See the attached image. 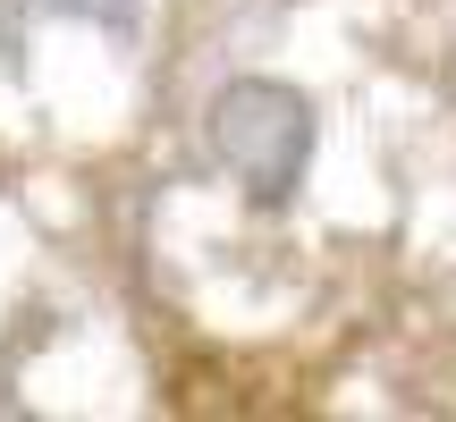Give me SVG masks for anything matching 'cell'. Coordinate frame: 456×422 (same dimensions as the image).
I'll return each instance as SVG.
<instances>
[{"label": "cell", "mask_w": 456, "mask_h": 422, "mask_svg": "<svg viewBox=\"0 0 456 422\" xmlns=\"http://www.w3.org/2000/svg\"><path fill=\"white\" fill-rule=\"evenodd\" d=\"M203 144H212L220 178L254 211H288L313 178L322 118L288 77H228L212 93V110H203Z\"/></svg>", "instance_id": "obj_1"}, {"label": "cell", "mask_w": 456, "mask_h": 422, "mask_svg": "<svg viewBox=\"0 0 456 422\" xmlns=\"http://www.w3.org/2000/svg\"><path fill=\"white\" fill-rule=\"evenodd\" d=\"M34 17H68V26H94V34H118L127 43L135 26H144V9L152 0H26Z\"/></svg>", "instance_id": "obj_2"}]
</instances>
